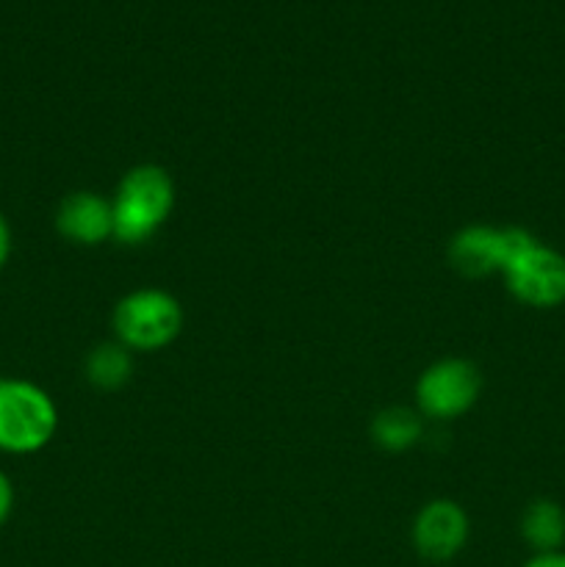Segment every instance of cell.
Returning <instances> with one entry per match:
<instances>
[{
	"label": "cell",
	"mask_w": 565,
	"mask_h": 567,
	"mask_svg": "<svg viewBox=\"0 0 565 567\" xmlns=\"http://www.w3.org/2000/svg\"><path fill=\"white\" fill-rule=\"evenodd\" d=\"M175 205V186L161 166H136L122 177L114 210V236L122 244H142L158 230Z\"/></svg>",
	"instance_id": "cell-1"
},
{
	"label": "cell",
	"mask_w": 565,
	"mask_h": 567,
	"mask_svg": "<svg viewBox=\"0 0 565 567\" xmlns=\"http://www.w3.org/2000/svg\"><path fill=\"white\" fill-rule=\"evenodd\" d=\"M181 324L183 313L177 299L158 288L127 293L114 310V330L125 349L153 352V349L166 347L177 338Z\"/></svg>",
	"instance_id": "cell-3"
},
{
	"label": "cell",
	"mask_w": 565,
	"mask_h": 567,
	"mask_svg": "<svg viewBox=\"0 0 565 567\" xmlns=\"http://www.w3.org/2000/svg\"><path fill=\"white\" fill-rule=\"evenodd\" d=\"M55 227L70 241L92 247V244L114 236V210H111L109 199H103L100 194L78 192L61 203Z\"/></svg>",
	"instance_id": "cell-7"
},
{
	"label": "cell",
	"mask_w": 565,
	"mask_h": 567,
	"mask_svg": "<svg viewBox=\"0 0 565 567\" xmlns=\"http://www.w3.org/2000/svg\"><path fill=\"white\" fill-rule=\"evenodd\" d=\"M469 540V518L454 502H430L413 524V546L430 563H449Z\"/></svg>",
	"instance_id": "cell-6"
},
{
	"label": "cell",
	"mask_w": 565,
	"mask_h": 567,
	"mask_svg": "<svg viewBox=\"0 0 565 567\" xmlns=\"http://www.w3.org/2000/svg\"><path fill=\"white\" fill-rule=\"evenodd\" d=\"M9 255H11V227L6 221V216L0 214V269L9 264Z\"/></svg>",
	"instance_id": "cell-14"
},
{
	"label": "cell",
	"mask_w": 565,
	"mask_h": 567,
	"mask_svg": "<svg viewBox=\"0 0 565 567\" xmlns=\"http://www.w3.org/2000/svg\"><path fill=\"white\" fill-rule=\"evenodd\" d=\"M521 535L535 554L559 551L565 543V509L554 502H535L521 518Z\"/></svg>",
	"instance_id": "cell-9"
},
{
	"label": "cell",
	"mask_w": 565,
	"mask_h": 567,
	"mask_svg": "<svg viewBox=\"0 0 565 567\" xmlns=\"http://www.w3.org/2000/svg\"><path fill=\"white\" fill-rule=\"evenodd\" d=\"M524 567H565V554L563 551H548V554H535Z\"/></svg>",
	"instance_id": "cell-13"
},
{
	"label": "cell",
	"mask_w": 565,
	"mask_h": 567,
	"mask_svg": "<svg viewBox=\"0 0 565 567\" xmlns=\"http://www.w3.org/2000/svg\"><path fill=\"white\" fill-rule=\"evenodd\" d=\"M452 264L469 277L502 271V230H493V227H469V230H463L452 241Z\"/></svg>",
	"instance_id": "cell-8"
},
{
	"label": "cell",
	"mask_w": 565,
	"mask_h": 567,
	"mask_svg": "<svg viewBox=\"0 0 565 567\" xmlns=\"http://www.w3.org/2000/svg\"><path fill=\"white\" fill-rule=\"evenodd\" d=\"M504 280L518 302L530 308H557L565 302V255L535 244L504 269Z\"/></svg>",
	"instance_id": "cell-5"
},
{
	"label": "cell",
	"mask_w": 565,
	"mask_h": 567,
	"mask_svg": "<svg viewBox=\"0 0 565 567\" xmlns=\"http://www.w3.org/2000/svg\"><path fill=\"white\" fill-rule=\"evenodd\" d=\"M55 404L42 388L25 380H0V452H39L55 435Z\"/></svg>",
	"instance_id": "cell-2"
},
{
	"label": "cell",
	"mask_w": 565,
	"mask_h": 567,
	"mask_svg": "<svg viewBox=\"0 0 565 567\" xmlns=\"http://www.w3.org/2000/svg\"><path fill=\"white\" fill-rule=\"evenodd\" d=\"M86 374L103 391L120 388L131 377V358L125 347H97L86 360Z\"/></svg>",
	"instance_id": "cell-11"
},
{
	"label": "cell",
	"mask_w": 565,
	"mask_h": 567,
	"mask_svg": "<svg viewBox=\"0 0 565 567\" xmlns=\"http://www.w3.org/2000/svg\"><path fill=\"white\" fill-rule=\"evenodd\" d=\"M11 509H14V487L9 476L0 471V526L11 518Z\"/></svg>",
	"instance_id": "cell-12"
},
{
	"label": "cell",
	"mask_w": 565,
	"mask_h": 567,
	"mask_svg": "<svg viewBox=\"0 0 565 567\" xmlns=\"http://www.w3.org/2000/svg\"><path fill=\"white\" fill-rule=\"evenodd\" d=\"M374 441L380 443L382 449H391V452H402V449L413 446L421 435V424L410 410H386V413L377 415L374 426Z\"/></svg>",
	"instance_id": "cell-10"
},
{
	"label": "cell",
	"mask_w": 565,
	"mask_h": 567,
	"mask_svg": "<svg viewBox=\"0 0 565 567\" xmlns=\"http://www.w3.org/2000/svg\"><path fill=\"white\" fill-rule=\"evenodd\" d=\"M480 371L469 360H441L421 374L415 396L419 408L432 419H458L480 396Z\"/></svg>",
	"instance_id": "cell-4"
}]
</instances>
